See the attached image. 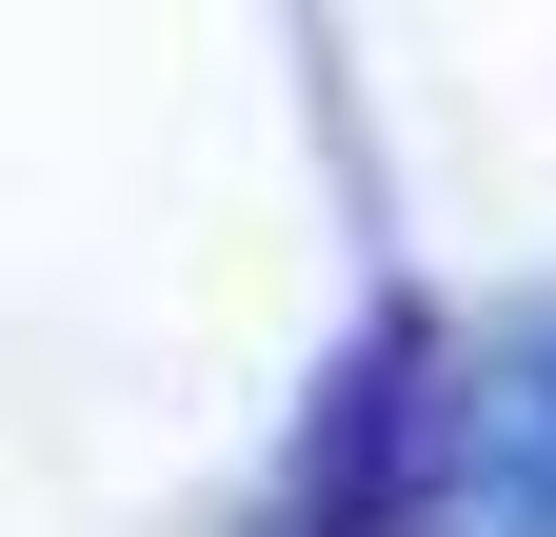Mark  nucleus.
I'll return each mask as SVG.
<instances>
[{
    "mask_svg": "<svg viewBox=\"0 0 556 537\" xmlns=\"http://www.w3.org/2000/svg\"><path fill=\"white\" fill-rule=\"evenodd\" d=\"M438 478H457V537H556V299L477 359L457 438H438Z\"/></svg>",
    "mask_w": 556,
    "mask_h": 537,
    "instance_id": "2",
    "label": "nucleus"
},
{
    "mask_svg": "<svg viewBox=\"0 0 556 537\" xmlns=\"http://www.w3.org/2000/svg\"><path fill=\"white\" fill-rule=\"evenodd\" d=\"M438 438H457V398H417V319H378L358 378L318 398V458H299L278 537H438Z\"/></svg>",
    "mask_w": 556,
    "mask_h": 537,
    "instance_id": "1",
    "label": "nucleus"
}]
</instances>
